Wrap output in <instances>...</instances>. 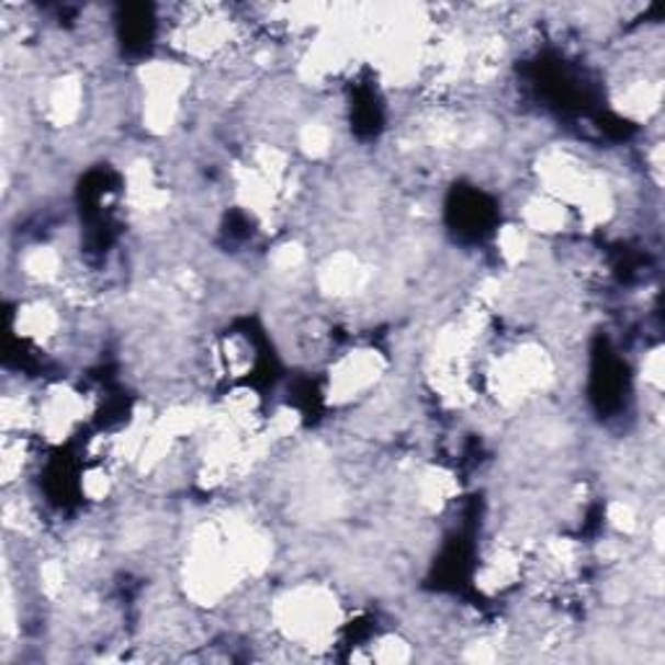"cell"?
<instances>
[{"label": "cell", "instance_id": "1", "mask_svg": "<svg viewBox=\"0 0 665 665\" xmlns=\"http://www.w3.org/2000/svg\"><path fill=\"white\" fill-rule=\"evenodd\" d=\"M273 621L296 647H328L341 627V604L325 585H296L275 598Z\"/></svg>", "mask_w": 665, "mask_h": 665}, {"label": "cell", "instance_id": "2", "mask_svg": "<svg viewBox=\"0 0 665 665\" xmlns=\"http://www.w3.org/2000/svg\"><path fill=\"white\" fill-rule=\"evenodd\" d=\"M554 382V362L539 343H520L494 359L489 385L499 403L518 406L536 393H543Z\"/></svg>", "mask_w": 665, "mask_h": 665}, {"label": "cell", "instance_id": "3", "mask_svg": "<svg viewBox=\"0 0 665 665\" xmlns=\"http://www.w3.org/2000/svg\"><path fill=\"white\" fill-rule=\"evenodd\" d=\"M387 362L374 349L346 351L336 364L330 367V398L332 403H349L364 398L385 374Z\"/></svg>", "mask_w": 665, "mask_h": 665}, {"label": "cell", "instance_id": "4", "mask_svg": "<svg viewBox=\"0 0 665 665\" xmlns=\"http://www.w3.org/2000/svg\"><path fill=\"white\" fill-rule=\"evenodd\" d=\"M87 414V395L68 385H55L53 391H47L37 401V424H34V429H40L45 440L63 442L68 440L70 431L79 427Z\"/></svg>", "mask_w": 665, "mask_h": 665}, {"label": "cell", "instance_id": "5", "mask_svg": "<svg viewBox=\"0 0 665 665\" xmlns=\"http://www.w3.org/2000/svg\"><path fill=\"white\" fill-rule=\"evenodd\" d=\"M367 279H370V271L353 252L330 255L317 271V286L332 300H346V296L362 292Z\"/></svg>", "mask_w": 665, "mask_h": 665}, {"label": "cell", "instance_id": "6", "mask_svg": "<svg viewBox=\"0 0 665 665\" xmlns=\"http://www.w3.org/2000/svg\"><path fill=\"white\" fill-rule=\"evenodd\" d=\"M45 115L55 127L74 125L83 112V83L79 76L63 74L49 81L45 94Z\"/></svg>", "mask_w": 665, "mask_h": 665}, {"label": "cell", "instance_id": "7", "mask_svg": "<svg viewBox=\"0 0 665 665\" xmlns=\"http://www.w3.org/2000/svg\"><path fill=\"white\" fill-rule=\"evenodd\" d=\"M13 328L21 338L34 343H49L60 336L63 317L53 302L47 300H32L19 307L16 317H13Z\"/></svg>", "mask_w": 665, "mask_h": 665}, {"label": "cell", "instance_id": "8", "mask_svg": "<svg viewBox=\"0 0 665 665\" xmlns=\"http://www.w3.org/2000/svg\"><path fill=\"white\" fill-rule=\"evenodd\" d=\"M570 222V208L546 193L528 198L522 203V226L539 235H559Z\"/></svg>", "mask_w": 665, "mask_h": 665}, {"label": "cell", "instance_id": "9", "mask_svg": "<svg viewBox=\"0 0 665 665\" xmlns=\"http://www.w3.org/2000/svg\"><path fill=\"white\" fill-rule=\"evenodd\" d=\"M661 94H663L661 81L640 76V79H632L627 87H621L617 104L627 117L647 120L657 108H661Z\"/></svg>", "mask_w": 665, "mask_h": 665}, {"label": "cell", "instance_id": "10", "mask_svg": "<svg viewBox=\"0 0 665 665\" xmlns=\"http://www.w3.org/2000/svg\"><path fill=\"white\" fill-rule=\"evenodd\" d=\"M19 266L21 273H24L30 281H34V284L45 286L63 279V258L58 247L53 245L30 247V250L19 258Z\"/></svg>", "mask_w": 665, "mask_h": 665}, {"label": "cell", "instance_id": "11", "mask_svg": "<svg viewBox=\"0 0 665 665\" xmlns=\"http://www.w3.org/2000/svg\"><path fill=\"white\" fill-rule=\"evenodd\" d=\"M300 148L309 159H323L332 151V127L323 120H309L300 131Z\"/></svg>", "mask_w": 665, "mask_h": 665}, {"label": "cell", "instance_id": "12", "mask_svg": "<svg viewBox=\"0 0 665 665\" xmlns=\"http://www.w3.org/2000/svg\"><path fill=\"white\" fill-rule=\"evenodd\" d=\"M497 247H499L501 260H505L507 266L522 263V260L528 258V247H530L528 229L522 224L505 226V229H499V235H497Z\"/></svg>", "mask_w": 665, "mask_h": 665}, {"label": "cell", "instance_id": "13", "mask_svg": "<svg viewBox=\"0 0 665 665\" xmlns=\"http://www.w3.org/2000/svg\"><path fill=\"white\" fill-rule=\"evenodd\" d=\"M608 522H611V528L617 530V533H634L636 528H640V520H636V509L629 505L624 499H617L608 505Z\"/></svg>", "mask_w": 665, "mask_h": 665}, {"label": "cell", "instance_id": "14", "mask_svg": "<svg viewBox=\"0 0 665 665\" xmlns=\"http://www.w3.org/2000/svg\"><path fill=\"white\" fill-rule=\"evenodd\" d=\"M271 266L279 273H289V271H300L304 266V247L300 243H284L279 245L271 255Z\"/></svg>", "mask_w": 665, "mask_h": 665}, {"label": "cell", "instance_id": "15", "mask_svg": "<svg viewBox=\"0 0 665 665\" xmlns=\"http://www.w3.org/2000/svg\"><path fill=\"white\" fill-rule=\"evenodd\" d=\"M374 661H382V663H401V661H408L412 657V650H408L406 642L401 640V636H385V640H380L377 650L372 653Z\"/></svg>", "mask_w": 665, "mask_h": 665}, {"label": "cell", "instance_id": "16", "mask_svg": "<svg viewBox=\"0 0 665 665\" xmlns=\"http://www.w3.org/2000/svg\"><path fill=\"white\" fill-rule=\"evenodd\" d=\"M642 372H645V382L661 387V382H663V351L661 349L645 353V370Z\"/></svg>", "mask_w": 665, "mask_h": 665}]
</instances>
